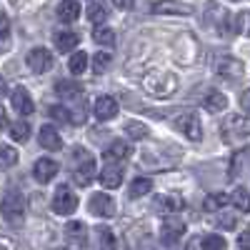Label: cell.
I'll use <instances>...</instances> for the list:
<instances>
[{"label":"cell","instance_id":"obj_1","mask_svg":"<svg viewBox=\"0 0 250 250\" xmlns=\"http://www.w3.org/2000/svg\"><path fill=\"white\" fill-rule=\"evenodd\" d=\"M0 213H3V220L10 228H20L25 223V198L20 190H8L3 195V203H0Z\"/></svg>","mask_w":250,"mask_h":250},{"label":"cell","instance_id":"obj_2","mask_svg":"<svg viewBox=\"0 0 250 250\" xmlns=\"http://www.w3.org/2000/svg\"><path fill=\"white\" fill-rule=\"evenodd\" d=\"M143 88L155 98H168L178 90V78L168 70H153L143 78Z\"/></svg>","mask_w":250,"mask_h":250},{"label":"cell","instance_id":"obj_3","mask_svg":"<svg viewBox=\"0 0 250 250\" xmlns=\"http://www.w3.org/2000/svg\"><path fill=\"white\" fill-rule=\"evenodd\" d=\"M220 133H223L225 143H240V140H245L250 135V115H240V113L228 115L223 120Z\"/></svg>","mask_w":250,"mask_h":250},{"label":"cell","instance_id":"obj_4","mask_svg":"<svg viewBox=\"0 0 250 250\" xmlns=\"http://www.w3.org/2000/svg\"><path fill=\"white\" fill-rule=\"evenodd\" d=\"M78 208V195L70 190V185H58L53 195V213L55 215H70Z\"/></svg>","mask_w":250,"mask_h":250},{"label":"cell","instance_id":"obj_5","mask_svg":"<svg viewBox=\"0 0 250 250\" xmlns=\"http://www.w3.org/2000/svg\"><path fill=\"white\" fill-rule=\"evenodd\" d=\"M243 73H245V65L238 60V58H233V55H223V58H218L215 60V75L218 78H223V80H238V78H243Z\"/></svg>","mask_w":250,"mask_h":250},{"label":"cell","instance_id":"obj_6","mask_svg":"<svg viewBox=\"0 0 250 250\" xmlns=\"http://www.w3.org/2000/svg\"><path fill=\"white\" fill-rule=\"evenodd\" d=\"M175 128L188 138V140H203V125H200V118L195 115V113H183V115H178L175 120Z\"/></svg>","mask_w":250,"mask_h":250},{"label":"cell","instance_id":"obj_7","mask_svg":"<svg viewBox=\"0 0 250 250\" xmlns=\"http://www.w3.org/2000/svg\"><path fill=\"white\" fill-rule=\"evenodd\" d=\"M25 62H28V68H30L35 75H43V73H48L50 65H53V53H50L48 48H33V50L28 53Z\"/></svg>","mask_w":250,"mask_h":250},{"label":"cell","instance_id":"obj_8","mask_svg":"<svg viewBox=\"0 0 250 250\" xmlns=\"http://www.w3.org/2000/svg\"><path fill=\"white\" fill-rule=\"evenodd\" d=\"M88 208H90V213L98 215V218H113V215L118 213V205H115V200H113L108 193H95V195L90 198Z\"/></svg>","mask_w":250,"mask_h":250},{"label":"cell","instance_id":"obj_9","mask_svg":"<svg viewBox=\"0 0 250 250\" xmlns=\"http://www.w3.org/2000/svg\"><path fill=\"white\" fill-rule=\"evenodd\" d=\"M65 243H68L70 250L85 248V243H88V228H85V223L70 220V223L65 225Z\"/></svg>","mask_w":250,"mask_h":250},{"label":"cell","instance_id":"obj_10","mask_svg":"<svg viewBox=\"0 0 250 250\" xmlns=\"http://www.w3.org/2000/svg\"><path fill=\"white\" fill-rule=\"evenodd\" d=\"M183 205H185V200H183L180 193H163V195L155 198V210H158L160 215H165V218L180 213Z\"/></svg>","mask_w":250,"mask_h":250},{"label":"cell","instance_id":"obj_11","mask_svg":"<svg viewBox=\"0 0 250 250\" xmlns=\"http://www.w3.org/2000/svg\"><path fill=\"white\" fill-rule=\"evenodd\" d=\"M183 233H185V223L175 215H168L165 223H163V228H160V240L165 245H175L183 238Z\"/></svg>","mask_w":250,"mask_h":250},{"label":"cell","instance_id":"obj_12","mask_svg":"<svg viewBox=\"0 0 250 250\" xmlns=\"http://www.w3.org/2000/svg\"><path fill=\"white\" fill-rule=\"evenodd\" d=\"M205 23L215 28L218 33H228V25H230V15H228L225 8L215 5V3H208L205 8Z\"/></svg>","mask_w":250,"mask_h":250},{"label":"cell","instance_id":"obj_13","mask_svg":"<svg viewBox=\"0 0 250 250\" xmlns=\"http://www.w3.org/2000/svg\"><path fill=\"white\" fill-rule=\"evenodd\" d=\"M118 100L115 98H110V95H100V98H95V103H93V115L98 118V120H103V123H108V120H113L115 115H118Z\"/></svg>","mask_w":250,"mask_h":250},{"label":"cell","instance_id":"obj_14","mask_svg":"<svg viewBox=\"0 0 250 250\" xmlns=\"http://www.w3.org/2000/svg\"><path fill=\"white\" fill-rule=\"evenodd\" d=\"M10 105H13V110L18 113V115H30L33 113V98H30V93L23 88V85H18L13 93H10Z\"/></svg>","mask_w":250,"mask_h":250},{"label":"cell","instance_id":"obj_15","mask_svg":"<svg viewBox=\"0 0 250 250\" xmlns=\"http://www.w3.org/2000/svg\"><path fill=\"white\" fill-rule=\"evenodd\" d=\"M55 175H58V163H55L53 158H40V160H35V165H33V178H35L40 185L50 183Z\"/></svg>","mask_w":250,"mask_h":250},{"label":"cell","instance_id":"obj_16","mask_svg":"<svg viewBox=\"0 0 250 250\" xmlns=\"http://www.w3.org/2000/svg\"><path fill=\"white\" fill-rule=\"evenodd\" d=\"M38 140H40V145H43L45 150H50V153H58V150L62 148V138L58 135L55 125H43V128H40V133H38Z\"/></svg>","mask_w":250,"mask_h":250},{"label":"cell","instance_id":"obj_17","mask_svg":"<svg viewBox=\"0 0 250 250\" xmlns=\"http://www.w3.org/2000/svg\"><path fill=\"white\" fill-rule=\"evenodd\" d=\"M100 183L105 188H120L123 185V163H108L100 170Z\"/></svg>","mask_w":250,"mask_h":250},{"label":"cell","instance_id":"obj_18","mask_svg":"<svg viewBox=\"0 0 250 250\" xmlns=\"http://www.w3.org/2000/svg\"><path fill=\"white\" fill-rule=\"evenodd\" d=\"M153 13H158V15H190L193 8L185 3H175V0H160V3L153 5Z\"/></svg>","mask_w":250,"mask_h":250},{"label":"cell","instance_id":"obj_19","mask_svg":"<svg viewBox=\"0 0 250 250\" xmlns=\"http://www.w3.org/2000/svg\"><path fill=\"white\" fill-rule=\"evenodd\" d=\"M55 93L62 100H83V85H78L75 80H58L55 83Z\"/></svg>","mask_w":250,"mask_h":250},{"label":"cell","instance_id":"obj_20","mask_svg":"<svg viewBox=\"0 0 250 250\" xmlns=\"http://www.w3.org/2000/svg\"><path fill=\"white\" fill-rule=\"evenodd\" d=\"M103 155H105L108 163H123L125 158L130 155V145L125 140H113L105 150H103Z\"/></svg>","mask_w":250,"mask_h":250},{"label":"cell","instance_id":"obj_21","mask_svg":"<svg viewBox=\"0 0 250 250\" xmlns=\"http://www.w3.org/2000/svg\"><path fill=\"white\" fill-rule=\"evenodd\" d=\"M95 173H98V168H95V160H85L83 165H78L75 173H73L75 185H80V188H88V185L95 180Z\"/></svg>","mask_w":250,"mask_h":250},{"label":"cell","instance_id":"obj_22","mask_svg":"<svg viewBox=\"0 0 250 250\" xmlns=\"http://www.w3.org/2000/svg\"><path fill=\"white\" fill-rule=\"evenodd\" d=\"M53 43H55V48H58L60 53H70V50H75V45L80 43V35L73 33V30H60V33L53 35Z\"/></svg>","mask_w":250,"mask_h":250},{"label":"cell","instance_id":"obj_23","mask_svg":"<svg viewBox=\"0 0 250 250\" xmlns=\"http://www.w3.org/2000/svg\"><path fill=\"white\" fill-rule=\"evenodd\" d=\"M55 15H58L60 23H75V20L80 18L78 0H62V3L58 5V10H55Z\"/></svg>","mask_w":250,"mask_h":250},{"label":"cell","instance_id":"obj_24","mask_svg":"<svg viewBox=\"0 0 250 250\" xmlns=\"http://www.w3.org/2000/svg\"><path fill=\"white\" fill-rule=\"evenodd\" d=\"M203 108L210 110V113H223V110L228 108L225 93H220V90H208L205 98H203Z\"/></svg>","mask_w":250,"mask_h":250},{"label":"cell","instance_id":"obj_25","mask_svg":"<svg viewBox=\"0 0 250 250\" xmlns=\"http://www.w3.org/2000/svg\"><path fill=\"white\" fill-rule=\"evenodd\" d=\"M108 15H110V10H108V5L103 3V0H93V3L88 5V20L95 23V25H103L108 20Z\"/></svg>","mask_w":250,"mask_h":250},{"label":"cell","instance_id":"obj_26","mask_svg":"<svg viewBox=\"0 0 250 250\" xmlns=\"http://www.w3.org/2000/svg\"><path fill=\"white\" fill-rule=\"evenodd\" d=\"M230 203L238 213H248L250 210V193H248V188L245 185H238L235 190L230 193Z\"/></svg>","mask_w":250,"mask_h":250},{"label":"cell","instance_id":"obj_27","mask_svg":"<svg viewBox=\"0 0 250 250\" xmlns=\"http://www.w3.org/2000/svg\"><path fill=\"white\" fill-rule=\"evenodd\" d=\"M123 130L128 133V138H133V140H145V138H148V133H150L148 125L140 123V120H128Z\"/></svg>","mask_w":250,"mask_h":250},{"label":"cell","instance_id":"obj_28","mask_svg":"<svg viewBox=\"0 0 250 250\" xmlns=\"http://www.w3.org/2000/svg\"><path fill=\"white\" fill-rule=\"evenodd\" d=\"M230 203V195H225V193H213V195H208L205 198V210L208 213H218V210H223V208Z\"/></svg>","mask_w":250,"mask_h":250},{"label":"cell","instance_id":"obj_29","mask_svg":"<svg viewBox=\"0 0 250 250\" xmlns=\"http://www.w3.org/2000/svg\"><path fill=\"white\" fill-rule=\"evenodd\" d=\"M153 190V180L150 178H135L133 183H130V198H143V195H148Z\"/></svg>","mask_w":250,"mask_h":250},{"label":"cell","instance_id":"obj_30","mask_svg":"<svg viewBox=\"0 0 250 250\" xmlns=\"http://www.w3.org/2000/svg\"><path fill=\"white\" fill-rule=\"evenodd\" d=\"M10 138H13L15 143H28V140H30V125H28L25 120L13 123V125H10Z\"/></svg>","mask_w":250,"mask_h":250},{"label":"cell","instance_id":"obj_31","mask_svg":"<svg viewBox=\"0 0 250 250\" xmlns=\"http://www.w3.org/2000/svg\"><path fill=\"white\" fill-rule=\"evenodd\" d=\"M93 40H95L98 45L110 48V45H115V30H113V28H105V25H100V28H95Z\"/></svg>","mask_w":250,"mask_h":250},{"label":"cell","instance_id":"obj_32","mask_svg":"<svg viewBox=\"0 0 250 250\" xmlns=\"http://www.w3.org/2000/svg\"><path fill=\"white\" fill-rule=\"evenodd\" d=\"M15 163H18V153H15V148H10V145H5V143H0V170L13 168Z\"/></svg>","mask_w":250,"mask_h":250},{"label":"cell","instance_id":"obj_33","mask_svg":"<svg viewBox=\"0 0 250 250\" xmlns=\"http://www.w3.org/2000/svg\"><path fill=\"white\" fill-rule=\"evenodd\" d=\"M68 68H70V73H75V75L85 73V68H88V55L83 53V50L73 53V55H70V60H68Z\"/></svg>","mask_w":250,"mask_h":250},{"label":"cell","instance_id":"obj_34","mask_svg":"<svg viewBox=\"0 0 250 250\" xmlns=\"http://www.w3.org/2000/svg\"><path fill=\"white\" fill-rule=\"evenodd\" d=\"M225 248H228V243L218 233H210V235H205L200 240V250H225Z\"/></svg>","mask_w":250,"mask_h":250},{"label":"cell","instance_id":"obj_35","mask_svg":"<svg viewBox=\"0 0 250 250\" xmlns=\"http://www.w3.org/2000/svg\"><path fill=\"white\" fill-rule=\"evenodd\" d=\"M98 245L100 250H115V233L110 228H98Z\"/></svg>","mask_w":250,"mask_h":250},{"label":"cell","instance_id":"obj_36","mask_svg":"<svg viewBox=\"0 0 250 250\" xmlns=\"http://www.w3.org/2000/svg\"><path fill=\"white\" fill-rule=\"evenodd\" d=\"M110 62H113V55L110 53H95L93 55V70H95V75L105 73L110 68Z\"/></svg>","mask_w":250,"mask_h":250},{"label":"cell","instance_id":"obj_37","mask_svg":"<svg viewBox=\"0 0 250 250\" xmlns=\"http://www.w3.org/2000/svg\"><path fill=\"white\" fill-rule=\"evenodd\" d=\"M233 30H238L240 35H248V38H250V10H243V13L235 15Z\"/></svg>","mask_w":250,"mask_h":250},{"label":"cell","instance_id":"obj_38","mask_svg":"<svg viewBox=\"0 0 250 250\" xmlns=\"http://www.w3.org/2000/svg\"><path fill=\"white\" fill-rule=\"evenodd\" d=\"M70 110L68 108H62V105H53L50 110H48V115L53 118V120H58V123H70V115H68Z\"/></svg>","mask_w":250,"mask_h":250},{"label":"cell","instance_id":"obj_39","mask_svg":"<svg viewBox=\"0 0 250 250\" xmlns=\"http://www.w3.org/2000/svg\"><path fill=\"white\" fill-rule=\"evenodd\" d=\"M218 223H220L223 228H235V213L218 210Z\"/></svg>","mask_w":250,"mask_h":250},{"label":"cell","instance_id":"obj_40","mask_svg":"<svg viewBox=\"0 0 250 250\" xmlns=\"http://www.w3.org/2000/svg\"><path fill=\"white\" fill-rule=\"evenodd\" d=\"M8 33H10V20L3 10H0V38H8Z\"/></svg>","mask_w":250,"mask_h":250},{"label":"cell","instance_id":"obj_41","mask_svg":"<svg viewBox=\"0 0 250 250\" xmlns=\"http://www.w3.org/2000/svg\"><path fill=\"white\" fill-rule=\"evenodd\" d=\"M238 248L240 250H250V230H245V233L238 235Z\"/></svg>","mask_w":250,"mask_h":250},{"label":"cell","instance_id":"obj_42","mask_svg":"<svg viewBox=\"0 0 250 250\" xmlns=\"http://www.w3.org/2000/svg\"><path fill=\"white\" fill-rule=\"evenodd\" d=\"M240 108H243L245 113H250V88H245V90L240 93Z\"/></svg>","mask_w":250,"mask_h":250},{"label":"cell","instance_id":"obj_43","mask_svg":"<svg viewBox=\"0 0 250 250\" xmlns=\"http://www.w3.org/2000/svg\"><path fill=\"white\" fill-rule=\"evenodd\" d=\"M113 5L118 10H130L133 8V0H113Z\"/></svg>","mask_w":250,"mask_h":250},{"label":"cell","instance_id":"obj_44","mask_svg":"<svg viewBox=\"0 0 250 250\" xmlns=\"http://www.w3.org/2000/svg\"><path fill=\"white\" fill-rule=\"evenodd\" d=\"M5 93H8V85H5V78L0 75V98H3Z\"/></svg>","mask_w":250,"mask_h":250},{"label":"cell","instance_id":"obj_45","mask_svg":"<svg viewBox=\"0 0 250 250\" xmlns=\"http://www.w3.org/2000/svg\"><path fill=\"white\" fill-rule=\"evenodd\" d=\"M5 125H8V120H5V110L0 108V128H5Z\"/></svg>","mask_w":250,"mask_h":250},{"label":"cell","instance_id":"obj_46","mask_svg":"<svg viewBox=\"0 0 250 250\" xmlns=\"http://www.w3.org/2000/svg\"><path fill=\"white\" fill-rule=\"evenodd\" d=\"M0 250H13V245L8 240H0Z\"/></svg>","mask_w":250,"mask_h":250},{"label":"cell","instance_id":"obj_47","mask_svg":"<svg viewBox=\"0 0 250 250\" xmlns=\"http://www.w3.org/2000/svg\"><path fill=\"white\" fill-rule=\"evenodd\" d=\"M185 250H195V243H190V245H188Z\"/></svg>","mask_w":250,"mask_h":250}]
</instances>
